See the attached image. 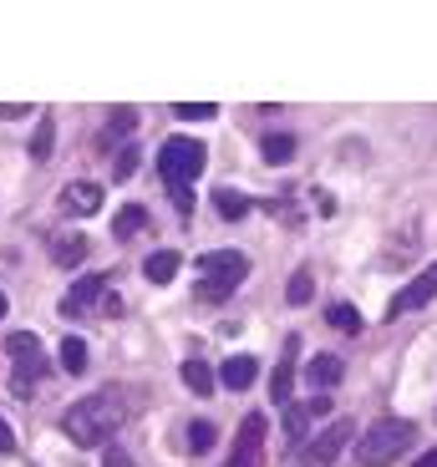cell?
I'll return each instance as SVG.
<instances>
[{"label": "cell", "instance_id": "obj_19", "mask_svg": "<svg viewBox=\"0 0 437 467\" xmlns=\"http://www.w3.org/2000/svg\"><path fill=\"white\" fill-rule=\"evenodd\" d=\"M213 209H219V219H245L249 199L239 193V188H219V193H213Z\"/></svg>", "mask_w": 437, "mask_h": 467}, {"label": "cell", "instance_id": "obj_21", "mask_svg": "<svg viewBox=\"0 0 437 467\" xmlns=\"http://www.w3.org/2000/svg\"><path fill=\"white\" fill-rule=\"evenodd\" d=\"M213 442H219V427H213V421H189V432H183V447H189V452H209Z\"/></svg>", "mask_w": 437, "mask_h": 467}, {"label": "cell", "instance_id": "obj_34", "mask_svg": "<svg viewBox=\"0 0 437 467\" xmlns=\"http://www.w3.org/2000/svg\"><path fill=\"white\" fill-rule=\"evenodd\" d=\"M5 305H11V300H5V290H0V316H5Z\"/></svg>", "mask_w": 437, "mask_h": 467}, {"label": "cell", "instance_id": "obj_3", "mask_svg": "<svg viewBox=\"0 0 437 467\" xmlns=\"http://www.w3.org/2000/svg\"><path fill=\"white\" fill-rule=\"evenodd\" d=\"M203 163H209V148L193 138H168L163 152H158V173H163L168 188H189L203 173Z\"/></svg>", "mask_w": 437, "mask_h": 467}, {"label": "cell", "instance_id": "obj_28", "mask_svg": "<svg viewBox=\"0 0 437 467\" xmlns=\"http://www.w3.org/2000/svg\"><path fill=\"white\" fill-rule=\"evenodd\" d=\"M306 427H310V407H285V432L306 437Z\"/></svg>", "mask_w": 437, "mask_h": 467}, {"label": "cell", "instance_id": "obj_32", "mask_svg": "<svg viewBox=\"0 0 437 467\" xmlns=\"http://www.w3.org/2000/svg\"><path fill=\"white\" fill-rule=\"evenodd\" d=\"M11 447H16V432L5 427V417H0V452H11Z\"/></svg>", "mask_w": 437, "mask_h": 467}, {"label": "cell", "instance_id": "obj_5", "mask_svg": "<svg viewBox=\"0 0 437 467\" xmlns=\"http://www.w3.org/2000/svg\"><path fill=\"white\" fill-rule=\"evenodd\" d=\"M351 437H356L351 417H336L331 427H326V432H320L316 442H310L306 452H300V467H331L336 457L346 452V442H351Z\"/></svg>", "mask_w": 437, "mask_h": 467}, {"label": "cell", "instance_id": "obj_23", "mask_svg": "<svg viewBox=\"0 0 437 467\" xmlns=\"http://www.w3.org/2000/svg\"><path fill=\"white\" fill-rule=\"evenodd\" d=\"M326 320H331V326L336 330H346V336H361V310H356V305H331V316H326Z\"/></svg>", "mask_w": 437, "mask_h": 467}, {"label": "cell", "instance_id": "obj_6", "mask_svg": "<svg viewBox=\"0 0 437 467\" xmlns=\"http://www.w3.org/2000/svg\"><path fill=\"white\" fill-rule=\"evenodd\" d=\"M265 427H270V421H265L260 411H249V417L239 421L234 452H229L224 467H260V457H265Z\"/></svg>", "mask_w": 437, "mask_h": 467}, {"label": "cell", "instance_id": "obj_22", "mask_svg": "<svg viewBox=\"0 0 437 467\" xmlns=\"http://www.w3.org/2000/svg\"><path fill=\"white\" fill-rule=\"evenodd\" d=\"M183 386H189L193 397H209V391H213V371L203 361H183Z\"/></svg>", "mask_w": 437, "mask_h": 467}, {"label": "cell", "instance_id": "obj_17", "mask_svg": "<svg viewBox=\"0 0 437 467\" xmlns=\"http://www.w3.org/2000/svg\"><path fill=\"white\" fill-rule=\"evenodd\" d=\"M178 265H183V259H178L173 249H158V254H148V265H142V269H148V280H153V285H168L178 275Z\"/></svg>", "mask_w": 437, "mask_h": 467}, {"label": "cell", "instance_id": "obj_18", "mask_svg": "<svg viewBox=\"0 0 437 467\" xmlns=\"http://www.w3.org/2000/svg\"><path fill=\"white\" fill-rule=\"evenodd\" d=\"M265 163L270 168H285L290 163V158H296V138H290V132H275V138H265Z\"/></svg>", "mask_w": 437, "mask_h": 467}, {"label": "cell", "instance_id": "obj_16", "mask_svg": "<svg viewBox=\"0 0 437 467\" xmlns=\"http://www.w3.org/2000/svg\"><path fill=\"white\" fill-rule=\"evenodd\" d=\"M51 259H57L61 269H67V265H82V259H87V239H82V234H61L57 244H51Z\"/></svg>", "mask_w": 437, "mask_h": 467}, {"label": "cell", "instance_id": "obj_15", "mask_svg": "<svg viewBox=\"0 0 437 467\" xmlns=\"http://www.w3.org/2000/svg\"><path fill=\"white\" fill-rule=\"evenodd\" d=\"M138 229H148V209H142V203H122L118 219H112V234H118V239H132Z\"/></svg>", "mask_w": 437, "mask_h": 467}, {"label": "cell", "instance_id": "obj_13", "mask_svg": "<svg viewBox=\"0 0 437 467\" xmlns=\"http://www.w3.org/2000/svg\"><path fill=\"white\" fill-rule=\"evenodd\" d=\"M341 376H346V361H341V356H316V361L306 366V381L320 386V391H326V386H336Z\"/></svg>", "mask_w": 437, "mask_h": 467}, {"label": "cell", "instance_id": "obj_31", "mask_svg": "<svg viewBox=\"0 0 437 467\" xmlns=\"http://www.w3.org/2000/svg\"><path fill=\"white\" fill-rule=\"evenodd\" d=\"M306 407H310V417H326V411H331V397H310Z\"/></svg>", "mask_w": 437, "mask_h": 467}, {"label": "cell", "instance_id": "obj_26", "mask_svg": "<svg viewBox=\"0 0 437 467\" xmlns=\"http://www.w3.org/2000/svg\"><path fill=\"white\" fill-rule=\"evenodd\" d=\"M138 163H142V158H138V148H132V142H128V148H118V158H112V178H118V183H128V178L138 173Z\"/></svg>", "mask_w": 437, "mask_h": 467}, {"label": "cell", "instance_id": "obj_11", "mask_svg": "<svg viewBox=\"0 0 437 467\" xmlns=\"http://www.w3.org/2000/svg\"><path fill=\"white\" fill-rule=\"evenodd\" d=\"M61 209L77 213V219H87V213L102 209V188H97V183H71L67 193H61Z\"/></svg>", "mask_w": 437, "mask_h": 467}, {"label": "cell", "instance_id": "obj_8", "mask_svg": "<svg viewBox=\"0 0 437 467\" xmlns=\"http://www.w3.org/2000/svg\"><path fill=\"white\" fill-rule=\"evenodd\" d=\"M432 295H437V265H432V269H422V275H417L412 285H402V290L391 295V300H387V320L407 316V310H422V305L432 300Z\"/></svg>", "mask_w": 437, "mask_h": 467}, {"label": "cell", "instance_id": "obj_10", "mask_svg": "<svg viewBox=\"0 0 437 467\" xmlns=\"http://www.w3.org/2000/svg\"><path fill=\"white\" fill-rule=\"evenodd\" d=\"M296 350H300V340L290 336L280 366H275V376H270V401H290V386H296Z\"/></svg>", "mask_w": 437, "mask_h": 467}, {"label": "cell", "instance_id": "obj_7", "mask_svg": "<svg viewBox=\"0 0 437 467\" xmlns=\"http://www.w3.org/2000/svg\"><path fill=\"white\" fill-rule=\"evenodd\" d=\"M199 275L203 280H224L239 290V280L249 275V259L239 249H209V254H199Z\"/></svg>", "mask_w": 437, "mask_h": 467}, {"label": "cell", "instance_id": "obj_27", "mask_svg": "<svg viewBox=\"0 0 437 467\" xmlns=\"http://www.w3.org/2000/svg\"><path fill=\"white\" fill-rule=\"evenodd\" d=\"M213 112H219L213 102H178L173 107V117H183V122H209Z\"/></svg>", "mask_w": 437, "mask_h": 467}, {"label": "cell", "instance_id": "obj_30", "mask_svg": "<svg viewBox=\"0 0 437 467\" xmlns=\"http://www.w3.org/2000/svg\"><path fill=\"white\" fill-rule=\"evenodd\" d=\"M102 467H132V457L122 452V447H112V442H107V452H102Z\"/></svg>", "mask_w": 437, "mask_h": 467}, {"label": "cell", "instance_id": "obj_12", "mask_svg": "<svg viewBox=\"0 0 437 467\" xmlns=\"http://www.w3.org/2000/svg\"><path fill=\"white\" fill-rule=\"evenodd\" d=\"M255 376H260V361H255V356H229L224 371H219V381H224L229 391H245Z\"/></svg>", "mask_w": 437, "mask_h": 467}, {"label": "cell", "instance_id": "obj_4", "mask_svg": "<svg viewBox=\"0 0 437 467\" xmlns=\"http://www.w3.org/2000/svg\"><path fill=\"white\" fill-rule=\"evenodd\" d=\"M5 350H11V361H16V376H11V386H16V397H31V386H36V376L47 371V356H41V336L36 330H11L5 336Z\"/></svg>", "mask_w": 437, "mask_h": 467}, {"label": "cell", "instance_id": "obj_20", "mask_svg": "<svg viewBox=\"0 0 437 467\" xmlns=\"http://www.w3.org/2000/svg\"><path fill=\"white\" fill-rule=\"evenodd\" d=\"M57 356H61V366H67L71 376H82V371H87V340H82V336H67Z\"/></svg>", "mask_w": 437, "mask_h": 467}, {"label": "cell", "instance_id": "obj_25", "mask_svg": "<svg viewBox=\"0 0 437 467\" xmlns=\"http://www.w3.org/2000/svg\"><path fill=\"white\" fill-rule=\"evenodd\" d=\"M132 128H138V112H132V107H112V117H107V138H128Z\"/></svg>", "mask_w": 437, "mask_h": 467}, {"label": "cell", "instance_id": "obj_29", "mask_svg": "<svg viewBox=\"0 0 437 467\" xmlns=\"http://www.w3.org/2000/svg\"><path fill=\"white\" fill-rule=\"evenodd\" d=\"M229 295H234V285H224V280H199V300H203V305L229 300Z\"/></svg>", "mask_w": 437, "mask_h": 467}, {"label": "cell", "instance_id": "obj_1", "mask_svg": "<svg viewBox=\"0 0 437 467\" xmlns=\"http://www.w3.org/2000/svg\"><path fill=\"white\" fill-rule=\"evenodd\" d=\"M122 421H128V401H122L118 391H92V397L67 407L61 432L71 437V447H102L107 437H118Z\"/></svg>", "mask_w": 437, "mask_h": 467}, {"label": "cell", "instance_id": "obj_33", "mask_svg": "<svg viewBox=\"0 0 437 467\" xmlns=\"http://www.w3.org/2000/svg\"><path fill=\"white\" fill-rule=\"evenodd\" d=\"M417 467H437V452H422V457H417Z\"/></svg>", "mask_w": 437, "mask_h": 467}, {"label": "cell", "instance_id": "obj_2", "mask_svg": "<svg viewBox=\"0 0 437 467\" xmlns=\"http://www.w3.org/2000/svg\"><path fill=\"white\" fill-rule=\"evenodd\" d=\"M412 437H417V427L407 417H381L367 437H356V462L361 467H391L407 447H412Z\"/></svg>", "mask_w": 437, "mask_h": 467}, {"label": "cell", "instance_id": "obj_9", "mask_svg": "<svg viewBox=\"0 0 437 467\" xmlns=\"http://www.w3.org/2000/svg\"><path fill=\"white\" fill-rule=\"evenodd\" d=\"M102 295H107V275H82V280L67 290V300H61V316H87Z\"/></svg>", "mask_w": 437, "mask_h": 467}, {"label": "cell", "instance_id": "obj_14", "mask_svg": "<svg viewBox=\"0 0 437 467\" xmlns=\"http://www.w3.org/2000/svg\"><path fill=\"white\" fill-rule=\"evenodd\" d=\"M51 148H57V117L41 112V122H36V132H31V158L36 163H47Z\"/></svg>", "mask_w": 437, "mask_h": 467}, {"label": "cell", "instance_id": "obj_24", "mask_svg": "<svg viewBox=\"0 0 437 467\" xmlns=\"http://www.w3.org/2000/svg\"><path fill=\"white\" fill-rule=\"evenodd\" d=\"M310 295H316V280H310V269H296V275H290V285H285V300H290V305H306Z\"/></svg>", "mask_w": 437, "mask_h": 467}]
</instances>
